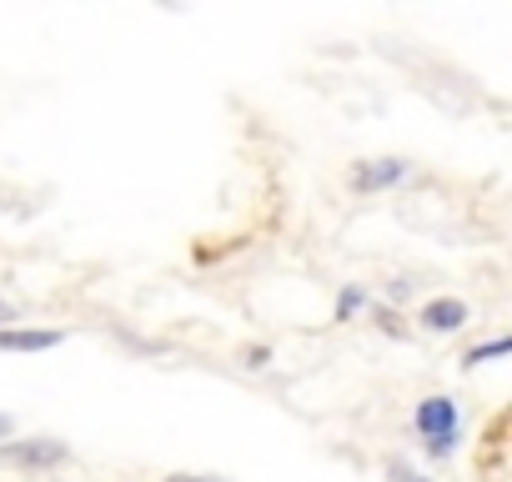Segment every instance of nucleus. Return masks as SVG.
I'll return each instance as SVG.
<instances>
[{"label": "nucleus", "instance_id": "obj_1", "mask_svg": "<svg viewBox=\"0 0 512 482\" xmlns=\"http://www.w3.org/2000/svg\"><path fill=\"white\" fill-rule=\"evenodd\" d=\"M417 432L427 437V452L447 457L457 447V407H452V397H427L417 407Z\"/></svg>", "mask_w": 512, "mask_h": 482}, {"label": "nucleus", "instance_id": "obj_2", "mask_svg": "<svg viewBox=\"0 0 512 482\" xmlns=\"http://www.w3.org/2000/svg\"><path fill=\"white\" fill-rule=\"evenodd\" d=\"M0 462H6V467H61L66 462V442H56V437L6 442V447H0Z\"/></svg>", "mask_w": 512, "mask_h": 482}, {"label": "nucleus", "instance_id": "obj_3", "mask_svg": "<svg viewBox=\"0 0 512 482\" xmlns=\"http://www.w3.org/2000/svg\"><path fill=\"white\" fill-rule=\"evenodd\" d=\"M61 342L66 337L46 332V327H0V352H51Z\"/></svg>", "mask_w": 512, "mask_h": 482}, {"label": "nucleus", "instance_id": "obj_4", "mask_svg": "<svg viewBox=\"0 0 512 482\" xmlns=\"http://www.w3.org/2000/svg\"><path fill=\"white\" fill-rule=\"evenodd\" d=\"M462 322H467V307L457 297H437L422 307V327H432V332H457Z\"/></svg>", "mask_w": 512, "mask_h": 482}, {"label": "nucleus", "instance_id": "obj_5", "mask_svg": "<svg viewBox=\"0 0 512 482\" xmlns=\"http://www.w3.org/2000/svg\"><path fill=\"white\" fill-rule=\"evenodd\" d=\"M402 176H407L402 161H372V166H357V171H352V186H357V191H382V186H392V181H402Z\"/></svg>", "mask_w": 512, "mask_h": 482}, {"label": "nucleus", "instance_id": "obj_6", "mask_svg": "<svg viewBox=\"0 0 512 482\" xmlns=\"http://www.w3.org/2000/svg\"><path fill=\"white\" fill-rule=\"evenodd\" d=\"M492 357H507V342H502V337H497V342H487V347H472V352H467V367L492 362Z\"/></svg>", "mask_w": 512, "mask_h": 482}, {"label": "nucleus", "instance_id": "obj_7", "mask_svg": "<svg viewBox=\"0 0 512 482\" xmlns=\"http://www.w3.org/2000/svg\"><path fill=\"white\" fill-rule=\"evenodd\" d=\"M387 482H427L417 467H407V462H387Z\"/></svg>", "mask_w": 512, "mask_h": 482}, {"label": "nucleus", "instance_id": "obj_8", "mask_svg": "<svg viewBox=\"0 0 512 482\" xmlns=\"http://www.w3.org/2000/svg\"><path fill=\"white\" fill-rule=\"evenodd\" d=\"M362 307V292H342L337 297V317H347V312H357Z\"/></svg>", "mask_w": 512, "mask_h": 482}, {"label": "nucleus", "instance_id": "obj_9", "mask_svg": "<svg viewBox=\"0 0 512 482\" xmlns=\"http://www.w3.org/2000/svg\"><path fill=\"white\" fill-rule=\"evenodd\" d=\"M11 432H16V417H6V412H0V442H6Z\"/></svg>", "mask_w": 512, "mask_h": 482}, {"label": "nucleus", "instance_id": "obj_10", "mask_svg": "<svg viewBox=\"0 0 512 482\" xmlns=\"http://www.w3.org/2000/svg\"><path fill=\"white\" fill-rule=\"evenodd\" d=\"M166 482H221V477H166Z\"/></svg>", "mask_w": 512, "mask_h": 482}, {"label": "nucleus", "instance_id": "obj_11", "mask_svg": "<svg viewBox=\"0 0 512 482\" xmlns=\"http://www.w3.org/2000/svg\"><path fill=\"white\" fill-rule=\"evenodd\" d=\"M0 322H16V307H6V302H0Z\"/></svg>", "mask_w": 512, "mask_h": 482}]
</instances>
